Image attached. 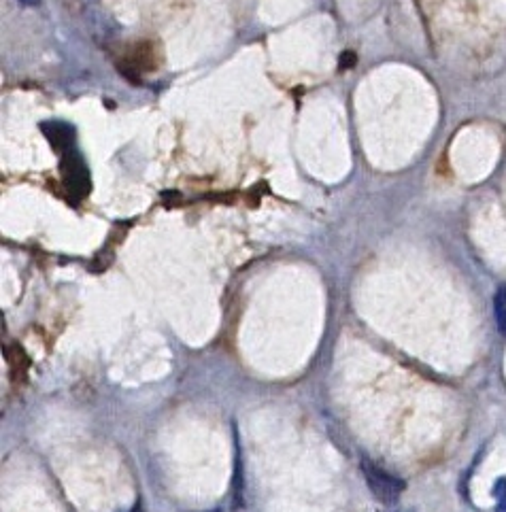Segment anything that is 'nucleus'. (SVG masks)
Segmentation results:
<instances>
[{"instance_id":"2","label":"nucleus","mask_w":506,"mask_h":512,"mask_svg":"<svg viewBox=\"0 0 506 512\" xmlns=\"http://www.w3.org/2000/svg\"><path fill=\"white\" fill-rule=\"evenodd\" d=\"M243 472H241V451L236 447V468H234V506H243Z\"/></svg>"},{"instance_id":"7","label":"nucleus","mask_w":506,"mask_h":512,"mask_svg":"<svg viewBox=\"0 0 506 512\" xmlns=\"http://www.w3.org/2000/svg\"><path fill=\"white\" fill-rule=\"evenodd\" d=\"M394 512H409V510H394Z\"/></svg>"},{"instance_id":"3","label":"nucleus","mask_w":506,"mask_h":512,"mask_svg":"<svg viewBox=\"0 0 506 512\" xmlns=\"http://www.w3.org/2000/svg\"><path fill=\"white\" fill-rule=\"evenodd\" d=\"M496 319L500 332L506 336V287H502L496 294Z\"/></svg>"},{"instance_id":"4","label":"nucleus","mask_w":506,"mask_h":512,"mask_svg":"<svg viewBox=\"0 0 506 512\" xmlns=\"http://www.w3.org/2000/svg\"><path fill=\"white\" fill-rule=\"evenodd\" d=\"M494 496H496V512H506V481L504 479L496 483Z\"/></svg>"},{"instance_id":"6","label":"nucleus","mask_w":506,"mask_h":512,"mask_svg":"<svg viewBox=\"0 0 506 512\" xmlns=\"http://www.w3.org/2000/svg\"><path fill=\"white\" fill-rule=\"evenodd\" d=\"M22 3H28V5H30V3H35V0H22Z\"/></svg>"},{"instance_id":"5","label":"nucleus","mask_w":506,"mask_h":512,"mask_svg":"<svg viewBox=\"0 0 506 512\" xmlns=\"http://www.w3.org/2000/svg\"><path fill=\"white\" fill-rule=\"evenodd\" d=\"M128 512H145V506L139 502V504H134V506H132Z\"/></svg>"},{"instance_id":"1","label":"nucleus","mask_w":506,"mask_h":512,"mask_svg":"<svg viewBox=\"0 0 506 512\" xmlns=\"http://www.w3.org/2000/svg\"><path fill=\"white\" fill-rule=\"evenodd\" d=\"M362 474H364V481L368 485V489L373 491V496L381 502V504H396L402 496V491L407 489V483L402 479H398L396 474L387 472L385 468L377 466L375 462H370V459H364L362 462Z\"/></svg>"}]
</instances>
